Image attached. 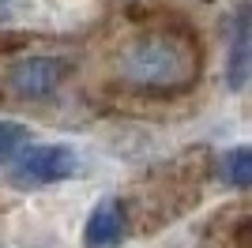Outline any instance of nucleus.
I'll use <instances>...</instances> for the list:
<instances>
[{"mask_svg": "<svg viewBox=\"0 0 252 248\" xmlns=\"http://www.w3.org/2000/svg\"><path fill=\"white\" fill-rule=\"evenodd\" d=\"M200 72V53L185 34L162 31L136 38L121 57V75L147 91H181Z\"/></svg>", "mask_w": 252, "mask_h": 248, "instance_id": "nucleus-1", "label": "nucleus"}, {"mask_svg": "<svg viewBox=\"0 0 252 248\" xmlns=\"http://www.w3.org/2000/svg\"><path fill=\"white\" fill-rule=\"evenodd\" d=\"M75 169H79V158L68 143H42V147H23L15 155L11 177L23 188H45L75 177Z\"/></svg>", "mask_w": 252, "mask_h": 248, "instance_id": "nucleus-2", "label": "nucleus"}, {"mask_svg": "<svg viewBox=\"0 0 252 248\" xmlns=\"http://www.w3.org/2000/svg\"><path fill=\"white\" fill-rule=\"evenodd\" d=\"M64 72L68 68L57 57H23V61L11 64L8 83H11V94H19V98H45L61 87Z\"/></svg>", "mask_w": 252, "mask_h": 248, "instance_id": "nucleus-3", "label": "nucleus"}, {"mask_svg": "<svg viewBox=\"0 0 252 248\" xmlns=\"http://www.w3.org/2000/svg\"><path fill=\"white\" fill-rule=\"evenodd\" d=\"M128 233V211L121 199L105 196L91 207L83 222V248H117Z\"/></svg>", "mask_w": 252, "mask_h": 248, "instance_id": "nucleus-4", "label": "nucleus"}, {"mask_svg": "<svg viewBox=\"0 0 252 248\" xmlns=\"http://www.w3.org/2000/svg\"><path fill=\"white\" fill-rule=\"evenodd\" d=\"M249 72H252V27H249V8H241L237 23H233V38H230V64H226L230 91H245Z\"/></svg>", "mask_w": 252, "mask_h": 248, "instance_id": "nucleus-5", "label": "nucleus"}, {"mask_svg": "<svg viewBox=\"0 0 252 248\" xmlns=\"http://www.w3.org/2000/svg\"><path fill=\"white\" fill-rule=\"evenodd\" d=\"M222 177L233 188H249V181H252V151L249 147H230L222 155Z\"/></svg>", "mask_w": 252, "mask_h": 248, "instance_id": "nucleus-6", "label": "nucleus"}, {"mask_svg": "<svg viewBox=\"0 0 252 248\" xmlns=\"http://www.w3.org/2000/svg\"><path fill=\"white\" fill-rule=\"evenodd\" d=\"M23 147H27V128L15 121H0V162L15 158Z\"/></svg>", "mask_w": 252, "mask_h": 248, "instance_id": "nucleus-7", "label": "nucleus"}, {"mask_svg": "<svg viewBox=\"0 0 252 248\" xmlns=\"http://www.w3.org/2000/svg\"><path fill=\"white\" fill-rule=\"evenodd\" d=\"M8 15H11V0H0V23L8 19Z\"/></svg>", "mask_w": 252, "mask_h": 248, "instance_id": "nucleus-8", "label": "nucleus"}]
</instances>
